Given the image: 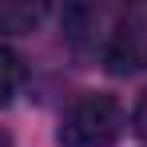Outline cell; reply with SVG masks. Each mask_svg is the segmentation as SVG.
<instances>
[{"label": "cell", "instance_id": "6da1fadb", "mask_svg": "<svg viewBox=\"0 0 147 147\" xmlns=\"http://www.w3.org/2000/svg\"><path fill=\"white\" fill-rule=\"evenodd\" d=\"M123 131V111L107 92H84L60 115V147H111Z\"/></svg>", "mask_w": 147, "mask_h": 147}, {"label": "cell", "instance_id": "3957f363", "mask_svg": "<svg viewBox=\"0 0 147 147\" xmlns=\"http://www.w3.org/2000/svg\"><path fill=\"white\" fill-rule=\"evenodd\" d=\"M44 16L40 4H0V28L4 32H28Z\"/></svg>", "mask_w": 147, "mask_h": 147}, {"label": "cell", "instance_id": "277c9868", "mask_svg": "<svg viewBox=\"0 0 147 147\" xmlns=\"http://www.w3.org/2000/svg\"><path fill=\"white\" fill-rule=\"evenodd\" d=\"M0 76H4V84H0V99L12 103V99H16V88H20V60H16L12 48H0Z\"/></svg>", "mask_w": 147, "mask_h": 147}, {"label": "cell", "instance_id": "7a4b0ae2", "mask_svg": "<svg viewBox=\"0 0 147 147\" xmlns=\"http://www.w3.org/2000/svg\"><path fill=\"white\" fill-rule=\"evenodd\" d=\"M103 64L115 76H131L139 68H147V16L143 12H127L115 24L107 52H103Z\"/></svg>", "mask_w": 147, "mask_h": 147}, {"label": "cell", "instance_id": "5b68a950", "mask_svg": "<svg viewBox=\"0 0 147 147\" xmlns=\"http://www.w3.org/2000/svg\"><path fill=\"white\" fill-rule=\"evenodd\" d=\"M131 123H135V135H139V139H147V92L139 96V103H135V115H131Z\"/></svg>", "mask_w": 147, "mask_h": 147}]
</instances>
